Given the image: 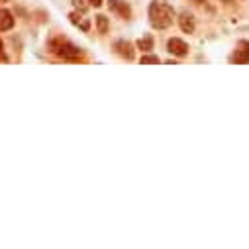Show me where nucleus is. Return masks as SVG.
Returning a JSON list of instances; mask_svg holds the SVG:
<instances>
[{
	"label": "nucleus",
	"instance_id": "1",
	"mask_svg": "<svg viewBox=\"0 0 249 249\" xmlns=\"http://www.w3.org/2000/svg\"><path fill=\"white\" fill-rule=\"evenodd\" d=\"M149 20H151V26L157 28V30H165L173 24L175 20V10L167 4V2H161V0H155L149 6Z\"/></svg>",
	"mask_w": 249,
	"mask_h": 249
},
{
	"label": "nucleus",
	"instance_id": "2",
	"mask_svg": "<svg viewBox=\"0 0 249 249\" xmlns=\"http://www.w3.org/2000/svg\"><path fill=\"white\" fill-rule=\"evenodd\" d=\"M53 51L57 55H61V57H67V59H75V57L81 55V49L71 45V43H67V41H61L59 45H53Z\"/></svg>",
	"mask_w": 249,
	"mask_h": 249
},
{
	"label": "nucleus",
	"instance_id": "3",
	"mask_svg": "<svg viewBox=\"0 0 249 249\" xmlns=\"http://www.w3.org/2000/svg\"><path fill=\"white\" fill-rule=\"evenodd\" d=\"M231 61H233L235 65L249 63V41H239V43H237V49L233 51Z\"/></svg>",
	"mask_w": 249,
	"mask_h": 249
},
{
	"label": "nucleus",
	"instance_id": "4",
	"mask_svg": "<svg viewBox=\"0 0 249 249\" xmlns=\"http://www.w3.org/2000/svg\"><path fill=\"white\" fill-rule=\"evenodd\" d=\"M167 49H169V53H173V55H178V57H184L186 53H189V45H186L182 39H178V37H173V39H169V43H167Z\"/></svg>",
	"mask_w": 249,
	"mask_h": 249
},
{
	"label": "nucleus",
	"instance_id": "5",
	"mask_svg": "<svg viewBox=\"0 0 249 249\" xmlns=\"http://www.w3.org/2000/svg\"><path fill=\"white\" fill-rule=\"evenodd\" d=\"M108 6H110L112 12H116V14L122 16V18H130V14H132L130 6H128L126 2H122V0H110Z\"/></svg>",
	"mask_w": 249,
	"mask_h": 249
},
{
	"label": "nucleus",
	"instance_id": "6",
	"mask_svg": "<svg viewBox=\"0 0 249 249\" xmlns=\"http://www.w3.org/2000/svg\"><path fill=\"white\" fill-rule=\"evenodd\" d=\"M178 26H180V30H182L184 34H193V32H195V18H193V14L182 12V14L178 16Z\"/></svg>",
	"mask_w": 249,
	"mask_h": 249
},
{
	"label": "nucleus",
	"instance_id": "7",
	"mask_svg": "<svg viewBox=\"0 0 249 249\" xmlns=\"http://www.w3.org/2000/svg\"><path fill=\"white\" fill-rule=\"evenodd\" d=\"M114 49H116V53H120L122 57H126V59H134V49H132V43H130V41L120 39V41H116Z\"/></svg>",
	"mask_w": 249,
	"mask_h": 249
},
{
	"label": "nucleus",
	"instance_id": "8",
	"mask_svg": "<svg viewBox=\"0 0 249 249\" xmlns=\"http://www.w3.org/2000/svg\"><path fill=\"white\" fill-rule=\"evenodd\" d=\"M14 26L12 14L8 10H0V30H10Z\"/></svg>",
	"mask_w": 249,
	"mask_h": 249
},
{
	"label": "nucleus",
	"instance_id": "9",
	"mask_svg": "<svg viewBox=\"0 0 249 249\" xmlns=\"http://www.w3.org/2000/svg\"><path fill=\"white\" fill-rule=\"evenodd\" d=\"M96 24H98V32L100 34H106L108 32V20H106V16H96Z\"/></svg>",
	"mask_w": 249,
	"mask_h": 249
},
{
	"label": "nucleus",
	"instance_id": "10",
	"mask_svg": "<svg viewBox=\"0 0 249 249\" xmlns=\"http://www.w3.org/2000/svg\"><path fill=\"white\" fill-rule=\"evenodd\" d=\"M138 47H140V49H143V51H149V49L153 47V39L147 36V37H143V39H140V41H138Z\"/></svg>",
	"mask_w": 249,
	"mask_h": 249
},
{
	"label": "nucleus",
	"instance_id": "11",
	"mask_svg": "<svg viewBox=\"0 0 249 249\" xmlns=\"http://www.w3.org/2000/svg\"><path fill=\"white\" fill-rule=\"evenodd\" d=\"M157 63H159V57H157V55L142 57V65H157Z\"/></svg>",
	"mask_w": 249,
	"mask_h": 249
},
{
	"label": "nucleus",
	"instance_id": "12",
	"mask_svg": "<svg viewBox=\"0 0 249 249\" xmlns=\"http://www.w3.org/2000/svg\"><path fill=\"white\" fill-rule=\"evenodd\" d=\"M90 4H94V6H102V0H90Z\"/></svg>",
	"mask_w": 249,
	"mask_h": 249
},
{
	"label": "nucleus",
	"instance_id": "13",
	"mask_svg": "<svg viewBox=\"0 0 249 249\" xmlns=\"http://www.w3.org/2000/svg\"><path fill=\"white\" fill-rule=\"evenodd\" d=\"M195 2H196V4H202V2H204V0H195Z\"/></svg>",
	"mask_w": 249,
	"mask_h": 249
}]
</instances>
